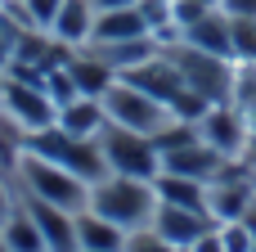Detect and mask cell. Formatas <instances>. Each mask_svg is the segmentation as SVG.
Returning a JSON list of instances; mask_svg holds the SVG:
<instances>
[{"mask_svg":"<svg viewBox=\"0 0 256 252\" xmlns=\"http://www.w3.org/2000/svg\"><path fill=\"white\" fill-rule=\"evenodd\" d=\"M166 50L176 54L180 77H184V86H189L194 95H202L207 104H230V95H234V72H238L234 59L207 54V50L184 45V41H176V45H166Z\"/></svg>","mask_w":256,"mask_h":252,"instance_id":"obj_3","label":"cell"},{"mask_svg":"<svg viewBox=\"0 0 256 252\" xmlns=\"http://www.w3.org/2000/svg\"><path fill=\"white\" fill-rule=\"evenodd\" d=\"M0 252H9V248H4V239H0Z\"/></svg>","mask_w":256,"mask_h":252,"instance_id":"obj_30","label":"cell"},{"mask_svg":"<svg viewBox=\"0 0 256 252\" xmlns=\"http://www.w3.org/2000/svg\"><path fill=\"white\" fill-rule=\"evenodd\" d=\"M22 203H27L32 221L40 225V239H45L50 252H81V239H76V212L54 207V203L32 198V194H22Z\"/></svg>","mask_w":256,"mask_h":252,"instance_id":"obj_9","label":"cell"},{"mask_svg":"<svg viewBox=\"0 0 256 252\" xmlns=\"http://www.w3.org/2000/svg\"><path fill=\"white\" fill-rule=\"evenodd\" d=\"M18 32H22V27H18V23H14V18L0 9V72L14 63V45H18Z\"/></svg>","mask_w":256,"mask_h":252,"instance_id":"obj_23","label":"cell"},{"mask_svg":"<svg viewBox=\"0 0 256 252\" xmlns=\"http://www.w3.org/2000/svg\"><path fill=\"white\" fill-rule=\"evenodd\" d=\"M0 239H4L9 252H50L45 239H40V225H36L32 212H27V203H18V207L0 221Z\"/></svg>","mask_w":256,"mask_h":252,"instance_id":"obj_19","label":"cell"},{"mask_svg":"<svg viewBox=\"0 0 256 252\" xmlns=\"http://www.w3.org/2000/svg\"><path fill=\"white\" fill-rule=\"evenodd\" d=\"M18 180H22V194L32 198H45L54 207H68V212H86L90 207V185L81 176H72L68 167L40 158V153H18Z\"/></svg>","mask_w":256,"mask_h":252,"instance_id":"obj_2","label":"cell"},{"mask_svg":"<svg viewBox=\"0 0 256 252\" xmlns=\"http://www.w3.org/2000/svg\"><path fill=\"white\" fill-rule=\"evenodd\" d=\"M104 113H108V122H117V126H130V131H140V135H158L162 126H171L176 122V113L162 104V99H153V95H144L140 86H130V81H112L104 95Z\"/></svg>","mask_w":256,"mask_h":252,"instance_id":"obj_5","label":"cell"},{"mask_svg":"<svg viewBox=\"0 0 256 252\" xmlns=\"http://www.w3.org/2000/svg\"><path fill=\"white\" fill-rule=\"evenodd\" d=\"M198 131H202V140H207L212 149H220L225 158L248 153V113H243L238 104H212V108L202 113Z\"/></svg>","mask_w":256,"mask_h":252,"instance_id":"obj_8","label":"cell"},{"mask_svg":"<svg viewBox=\"0 0 256 252\" xmlns=\"http://www.w3.org/2000/svg\"><path fill=\"white\" fill-rule=\"evenodd\" d=\"M14 207H18V203H14V198H9V189H4V185H0V221H4V216H9V212H14Z\"/></svg>","mask_w":256,"mask_h":252,"instance_id":"obj_26","label":"cell"},{"mask_svg":"<svg viewBox=\"0 0 256 252\" xmlns=\"http://www.w3.org/2000/svg\"><path fill=\"white\" fill-rule=\"evenodd\" d=\"M216 221L207 212H189V207H176V203H158V216H153V230L171 243V248H194Z\"/></svg>","mask_w":256,"mask_h":252,"instance_id":"obj_10","label":"cell"},{"mask_svg":"<svg viewBox=\"0 0 256 252\" xmlns=\"http://www.w3.org/2000/svg\"><path fill=\"white\" fill-rule=\"evenodd\" d=\"M216 234H220L225 252H256V234L248 230V221H225V225H216Z\"/></svg>","mask_w":256,"mask_h":252,"instance_id":"obj_21","label":"cell"},{"mask_svg":"<svg viewBox=\"0 0 256 252\" xmlns=\"http://www.w3.org/2000/svg\"><path fill=\"white\" fill-rule=\"evenodd\" d=\"M158 189L153 180H135V176H117L108 171L99 185H90V212L108 216L112 225H122L126 234L135 230H153V216H158Z\"/></svg>","mask_w":256,"mask_h":252,"instance_id":"obj_1","label":"cell"},{"mask_svg":"<svg viewBox=\"0 0 256 252\" xmlns=\"http://www.w3.org/2000/svg\"><path fill=\"white\" fill-rule=\"evenodd\" d=\"M198 5H207V9H216V5H220V0H198Z\"/></svg>","mask_w":256,"mask_h":252,"instance_id":"obj_29","label":"cell"},{"mask_svg":"<svg viewBox=\"0 0 256 252\" xmlns=\"http://www.w3.org/2000/svg\"><path fill=\"white\" fill-rule=\"evenodd\" d=\"M225 162H230V158H225L220 149H212L207 140H194V144H184V149H176V153H162V171L194 176V180H207V185L220 176Z\"/></svg>","mask_w":256,"mask_h":252,"instance_id":"obj_11","label":"cell"},{"mask_svg":"<svg viewBox=\"0 0 256 252\" xmlns=\"http://www.w3.org/2000/svg\"><path fill=\"white\" fill-rule=\"evenodd\" d=\"M99 149H104V162L108 171L117 176H135V180H153L162 171V153L153 149L148 135L130 131V126H117V122H104V131L94 135Z\"/></svg>","mask_w":256,"mask_h":252,"instance_id":"obj_4","label":"cell"},{"mask_svg":"<svg viewBox=\"0 0 256 252\" xmlns=\"http://www.w3.org/2000/svg\"><path fill=\"white\" fill-rule=\"evenodd\" d=\"M68 72H72V86H76V95H90V99H99L112 81H117V68L94 50V45H81V50H72V59H68Z\"/></svg>","mask_w":256,"mask_h":252,"instance_id":"obj_12","label":"cell"},{"mask_svg":"<svg viewBox=\"0 0 256 252\" xmlns=\"http://www.w3.org/2000/svg\"><path fill=\"white\" fill-rule=\"evenodd\" d=\"M126 5H140V0H94V9H126Z\"/></svg>","mask_w":256,"mask_h":252,"instance_id":"obj_27","label":"cell"},{"mask_svg":"<svg viewBox=\"0 0 256 252\" xmlns=\"http://www.w3.org/2000/svg\"><path fill=\"white\" fill-rule=\"evenodd\" d=\"M140 36H153L144 14L135 5L126 9H99L94 14V32H90V45H122V41H140Z\"/></svg>","mask_w":256,"mask_h":252,"instance_id":"obj_13","label":"cell"},{"mask_svg":"<svg viewBox=\"0 0 256 252\" xmlns=\"http://www.w3.org/2000/svg\"><path fill=\"white\" fill-rule=\"evenodd\" d=\"M0 9H4V5H0Z\"/></svg>","mask_w":256,"mask_h":252,"instance_id":"obj_31","label":"cell"},{"mask_svg":"<svg viewBox=\"0 0 256 252\" xmlns=\"http://www.w3.org/2000/svg\"><path fill=\"white\" fill-rule=\"evenodd\" d=\"M153 189H158L162 203H176V207H189V212H207V180L176 176V171H158L153 176Z\"/></svg>","mask_w":256,"mask_h":252,"instance_id":"obj_18","label":"cell"},{"mask_svg":"<svg viewBox=\"0 0 256 252\" xmlns=\"http://www.w3.org/2000/svg\"><path fill=\"white\" fill-rule=\"evenodd\" d=\"M122 81H130V86H140L144 95H153V99H162L166 108L189 90L184 86V77H180V63H176V54L171 50H158V54H148L144 63H135V68H126V72H117Z\"/></svg>","mask_w":256,"mask_h":252,"instance_id":"obj_7","label":"cell"},{"mask_svg":"<svg viewBox=\"0 0 256 252\" xmlns=\"http://www.w3.org/2000/svg\"><path fill=\"white\" fill-rule=\"evenodd\" d=\"M230 32H234V63L256 68V18H230Z\"/></svg>","mask_w":256,"mask_h":252,"instance_id":"obj_20","label":"cell"},{"mask_svg":"<svg viewBox=\"0 0 256 252\" xmlns=\"http://www.w3.org/2000/svg\"><path fill=\"white\" fill-rule=\"evenodd\" d=\"M216 9L230 14V18H256V0H220Z\"/></svg>","mask_w":256,"mask_h":252,"instance_id":"obj_24","label":"cell"},{"mask_svg":"<svg viewBox=\"0 0 256 252\" xmlns=\"http://www.w3.org/2000/svg\"><path fill=\"white\" fill-rule=\"evenodd\" d=\"M194 252H225V248H220V234H216V225H212V230H207V234L194 243Z\"/></svg>","mask_w":256,"mask_h":252,"instance_id":"obj_25","label":"cell"},{"mask_svg":"<svg viewBox=\"0 0 256 252\" xmlns=\"http://www.w3.org/2000/svg\"><path fill=\"white\" fill-rule=\"evenodd\" d=\"M122 252H176L158 230H135V234H126V248Z\"/></svg>","mask_w":256,"mask_h":252,"instance_id":"obj_22","label":"cell"},{"mask_svg":"<svg viewBox=\"0 0 256 252\" xmlns=\"http://www.w3.org/2000/svg\"><path fill=\"white\" fill-rule=\"evenodd\" d=\"M0 108L22 126V131H40V126H54L58 122V104L50 99L45 86H32V81H18L4 72L0 81Z\"/></svg>","mask_w":256,"mask_h":252,"instance_id":"obj_6","label":"cell"},{"mask_svg":"<svg viewBox=\"0 0 256 252\" xmlns=\"http://www.w3.org/2000/svg\"><path fill=\"white\" fill-rule=\"evenodd\" d=\"M104 122H108L104 99H90V95H76L72 104L58 108V126H63L68 135H76V140H94V135L104 131Z\"/></svg>","mask_w":256,"mask_h":252,"instance_id":"obj_16","label":"cell"},{"mask_svg":"<svg viewBox=\"0 0 256 252\" xmlns=\"http://www.w3.org/2000/svg\"><path fill=\"white\" fill-rule=\"evenodd\" d=\"M180 41H184V45H198V50H207V54L234 59V32H230V14H220V9H207L198 23H189V27L180 32Z\"/></svg>","mask_w":256,"mask_h":252,"instance_id":"obj_14","label":"cell"},{"mask_svg":"<svg viewBox=\"0 0 256 252\" xmlns=\"http://www.w3.org/2000/svg\"><path fill=\"white\" fill-rule=\"evenodd\" d=\"M76 239H81V252H122L126 248V230L112 225L108 216L99 212H76Z\"/></svg>","mask_w":256,"mask_h":252,"instance_id":"obj_17","label":"cell"},{"mask_svg":"<svg viewBox=\"0 0 256 252\" xmlns=\"http://www.w3.org/2000/svg\"><path fill=\"white\" fill-rule=\"evenodd\" d=\"M243 221H248V230L256 234V194H252V203H248V216H243Z\"/></svg>","mask_w":256,"mask_h":252,"instance_id":"obj_28","label":"cell"},{"mask_svg":"<svg viewBox=\"0 0 256 252\" xmlns=\"http://www.w3.org/2000/svg\"><path fill=\"white\" fill-rule=\"evenodd\" d=\"M94 14H99L94 0H63L58 14H54V23H50V36L63 41V45H72V50H81V45H90Z\"/></svg>","mask_w":256,"mask_h":252,"instance_id":"obj_15","label":"cell"}]
</instances>
